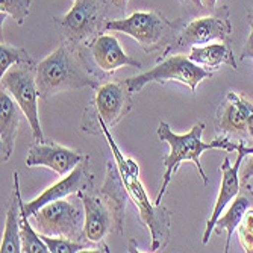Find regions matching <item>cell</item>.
Returning <instances> with one entry per match:
<instances>
[{
  "label": "cell",
  "mask_w": 253,
  "mask_h": 253,
  "mask_svg": "<svg viewBox=\"0 0 253 253\" xmlns=\"http://www.w3.org/2000/svg\"><path fill=\"white\" fill-rule=\"evenodd\" d=\"M100 133L106 136V141L111 147L114 159H116L117 167L120 170L127 196L133 202L135 208L138 210L140 221L150 232L152 237L150 252L166 249L170 241V227H171V215L169 210L163 205H155V202L153 203L150 202L147 191L140 179V167H138V164L132 158L122 153L117 143L114 141L109 127L102 120L96 123V130H94V135H100Z\"/></svg>",
  "instance_id": "obj_1"
},
{
  "label": "cell",
  "mask_w": 253,
  "mask_h": 253,
  "mask_svg": "<svg viewBox=\"0 0 253 253\" xmlns=\"http://www.w3.org/2000/svg\"><path fill=\"white\" fill-rule=\"evenodd\" d=\"M40 99L47 100L59 93L82 88H97L99 76L88 65L81 49L61 42L59 47L35 65Z\"/></svg>",
  "instance_id": "obj_2"
},
{
  "label": "cell",
  "mask_w": 253,
  "mask_h": 253,
  "mask_svg": "<svg viewBox=\"0 0 253 253\" xmlns=\"http://www.w3.org/2000/svg\"><path fill=\"white\" fill-rule=\"evenodd\" d=\"M203 129L205 125L203 123H197L191 127L190 132L183 133V135H177L174 133L170 126L166 122H161L158 126V136L161 138V141H164L170 146V152L163 158L164 159V179H163V185H161L159 194L155 199V205H161L163 202V197L170 185L173 174L177 171L179 166L183 163V161H191V163L197 167L200 177L203 180L205 185H208V176L205 174L202 163H200V156L205 150H211V149H221L226 152H238L241 147V141L240 143H234L227 138V135H218L215 140L205 143L202 141V135H203Z\"/></svg>",
  "instance_id": "obj_3"
},
{
  "label": "cell",
  "mask_w": 253,
  "mask_h": 253,
  "mask_svg": "<svg viewBox=\"0 0 253 253\" xmlns=\"http://www.w3.org/2000/svg\"><path fill=\"white\" fill-rule=\"evenodd\" d=\"M130 109L132 93L126 81L100 84L84 111L81 129L85 133L94 135L96 123L100 120L111 129L117 126L130 112Z\"/></svg>",
  "instance_id": "obj_4"
},
{
  "label": "cell",
  "mask_w": 253,
  "mask_h": 253,
  "mask_svg": "<svg viewBox=\"0 0 253 253\" xmlns=\"http://www.w3.org/2000/svg\"><path fill=\"white\" fill-rule=\"evenodd\" d=\"M37 231L42 235L64 237L76 241H85V210L81 197L59 199L40 208L32 217Z\"/></svg>",
  "instance_id": "obj_5"
},
{
  "label": "cell",
  "mask_w": 253,
  "mask_h": 253,
  "mask_svg": "<svg viewBox=\"0 0 253 253\" xmlns=\"http://www.w3.org/2000/svg\"><path fill=\"white\" fill-rule=\"evenodd\" d=\"M211 76H212L211 70L197 65L190 59V56L173 55L164 61H161L152 70L126 79V84L132 94L140 93L147 84H166V82L183 84L191 89V93H194L197 85Z\"/></svg>",
  "instance_id": "obj_6"
},
{
  "label": "cell",
  "mask_w": 253,
  "mask_h": 253,
  "mask_svg": "<svg viewBox=\"0 0 253 253\" xmlns=\"http://www.w3.org/2000/svg\"><path fill=\"white\" fill-rule=\"evenodd\" d=\"M103 29L132 37L143 50L150 53L159 50L173 32V25L156 11H136L126 18L108 20Z\"/></svg>",
  "instance_id": "obj_7"
},
{
  "label": "cell",
  "mask_w": 253,
  "mask_h": 253,
  "mask_svg": "<svg viewBox=\"0 0 253 253\" xmlns=\"http://www.w3.org/2000/svg\"><path fill=\"white\" fill-rule=\"evenodd\" d=\"M2 88L14 97L18 103L23 116L28 119L32 129V136L35 143H42L44 135L40 125L38 114V97L40 91L37 85L35 65H14L2 76Z\"/></svg>",
  "instance_id": "obj_8"
},
{
  "label": "cell",
  "mask_w": 253,
  "mask_h": 253,
  "mask_svg": "<svg viewBox=\"0 0 253 253\" xmlns=\"http://www.w3.org/2000/svg\"><path fill=\"white\" fill-rule=\"evenodd\" d=\"M102 14L97 0H73V6L67 14L55 18V26L64 42L81 49L82 44L97 37Z\"/></svg>",
  "instance_id": "obj_9"
},
{
  "label": "cell",
  "mask_w": 253,
  "mask_h": 253,
  "mask_svg": "<svg viewBox=\"0 0 253 253\" xmlns=\"http://www.w3.org/2000/svg\"><path fill=\"white\" fill-rule=\"evenodd\" d=\"M250 153H253V147L246 146V143L241 141V147L238 150V155H237V159H235L234 164H231V159H229L227 156L223 159V164L220 167L221 176H223L221 177V185H220V193H218V197L215 200L212 215H211V218L208 220L206 227H205V234H203V240H202L203 244H208L217 220L221 217L223 211L226 210V206L238 196V193L241 190L240 169H241V164H243V159Z\"/></svg>",
  "instance_id": "obj_10"
},
{
  "label": "cell",
  "mask_w": 253,
  "mask_h": 253,
  "mask_svg": "<svg viewBox=\"0 0 253 253\" xmlns=\"http://www.w3.org/2000/svg\"><path fill=\"white\" fill-rule=\"evenodd\" d=\"M93 187V174L89 173V156L85 155V158L81 163L65 176H62L61 180H58L55 185L44 190L38 197L34 200L25 203V211L29 217H32L40 208L50 202L65 199L70 196H76L79 191Z\"/></svg>",
  "instance_id": "obj_11"
},
{
  "label": "cell",
  "mask_w": 253,
  "mask_h": 253,
  "mask_svg": "<svg viewBox=\"0 0 253 253\" xmlns=\"http://www.w3.org/2000/svg\"><path fill=\"white\" fill-rule=\"evenodd\" d=\"M85 210L84 238L89 244H103V240L114 234V218L109 206L94 187L78 193Z\"/></svg>",
  "instance_id": "obj_12"
},
{
  "label": "cell",
  "mask_w": 253,
  "mask_h": 253,
  "mask_svg": "<svg viewBox=\"0 0 253 253\" xmlns=\"http://www.w3.org/2000/svg\"><path fill=\"white\" fill-rule=\"evenodd\" d=\"M232 34V25L229 20L227 11L224 15H206L190 21L180 31L177 44L180 47H194L211 42H229Z\"/></svg>",
  "instance_id": "obj_13"
},
{
  "label": "cell",
  "mask_w": 253,
  "mask_h": 253,
  "mask_svg": "<svg viewBox=\"0 0 253 253\" xmlns=\"http://www.w3.org/2000/svg\"><path fill=\"white\" fill-rule=\"evenodd\" d=\"M85 153L76 149H68L58 143H34L28 152L26 167H45L55 171L58 176H65L70 173L81 161Z\"/></svg>",
  "instance_id": "obj_14"
},
{
  "label": "cell",
  "mask_w": 253,
  "mask_h": 253,
  "mask_svg": "<svg viewBox=\"0 0 253 253\" xmlns=\"http://www.w3.org/2000/svg\"><path fill=\"white\" fill-rule=\"evenodd\" d=\"M89 52L97 68L105 75H111L122 67L141 68V62L125 53L119 40L109 34H100L91 41Z\"/></svg>",
  "instance_id": "obj_15"
},
{
  "label": "cell",
  "mask_w": 253,
  "mask_h": 253,
  "mask_svg": "<svg viewBox=\"0 0 253 253\" xmlns=\"http://www.w3.org/2000/svg\"><path fill=\"white\" fill-rule=\"evenodd\" d=\"M100 196L109 206L112 218H114V234L122 235L125 226V210L126 202L129 199L126 187L123 183L120 170L117 167L116 161H108L106 164V176L102 188L99 190Z\"/></svg>",
  "instance_id": "obj_16"
},
{
  "label": "cell",
  "mask_w": 253,
  "mask_h": 253,
  "mask_svg": "<svg viewBox=\"0 0 253 253\" xmlns=\"http://www.w3.org/2000/svg\"><path fill=\"white\" fill-rule=\"evenodd\" d=\"M21 114L23 111L18 103L5 88H2V93H0V141H2L3 163H6L14 152Z\"/></svg>",
  "instance_id": "obj_17"
},
{
  "label": "cell",
  "mask_w": 253,
  "mask_h": 253,
  "mask_svg": "<svg viewBox=\"0 0 253 253\" xmlns=\"http://www.w3.org/2000/svg\"><path fill=\"white\" fill-rule=\"evenodd\" d=\"M12 194L8 203L6 218H5V231L0 252L2 253H20L21 252V235H20V224H21V194H20V179L18 173L12 174Z\"/></svg>",
  "instance_id": "obj_18"
},
{
  "label": "cell",
  "mask_w": 253,
  "mask_h": 253,
  "mask_svg": "<svg viewBox=\"0 0 253 253\" xmlns=\"http://www.w3.org/2000/svg\"><path fill=\"white\" fill-rule=\"evenodd\" d=\"M252 205H253V190L249 185H243V188L240 190L238 196L234 199L231 206L227 208V211L217 220L214 231L217 234H220L221 231H226V234H227L224 252L231 250L232 235L237 231V227H238L240 221L243 220L244 214L252 208Z\"/></svg>",
  "instance_id": "obj_19"
},
{
  "label": "cell",
  "mask_w": 253,
  "mask_h": 253,
  "mask_svg": "<svg viewBox=\"0 0 253 253\" xmlns=\"http://www.w3.org/2000/svg\"><path fill=\"white\" fill-rule=\"evenodd\" d=\"M190 59L197 65L208 68V70H217L220 65H229L237 70V61L234 58V52L229 42H211L205 45H194L190 50Z\"/></svg>",
  "instance_id": "obj_20"
},
{
  "label": "cell",
  "mask_w": 253,
  "mask_h": 253,
  "mask_svg": "<svg viewBox=\"0 0 253 253\" xmlns=\"http://www.w3.org/2000/svg\"><path fill=\"white\" fill-rule=\"evenodd\" d=\"M214 125L218 135H229V133L249 135L247 123L243 117V114L240 112L235 103H232L227 99L218 106Z\"/></svg>",
  "instance_id": "obj_21"
},
{
  "label": "cell",
  "mask_w": 253,
  "mask_h": 253,
  "mask_svg": "<svg viewBox=\"0 0 253 253\" xmlns=\"http://www.w3.org/2000/svg\"><path fill=\"white\" fill-rule=\"evenodd\" d=\"M29 215L25 211V202L21 200V224H20V235H21V252L25 253H47L49 247L41 238V234L32 227L29 221Z\"/></svg>",
  "instance_id": "obj_22"
},
{
  "label": "cell",
  "mask_w": 253,
  "mask_h": 253,
  "mask_svg": "<svg viewBox=\"0 0 253 253\" xmlns=\"http://www.w3.org/2000/svg\"><path fill=\"white\" fill-rule=\"evenodd\" d=\"M14 65H35V62L25 49L2 42L0 45V76H3Z\"/></svg>",
  "instance_id": "obj_23"
},
{
  "label": "cell",
  "mask_w": 253,
  "mask_h": 253,
  "mask_svg": "<svg viewBox=\"0 0 253 253\" xmlns=\"http://www.w3.org/2000/svg\"><path fill=\"white\" fill-rule=\"evenodd\" d=\"M41 238L47 244L50 253H76L82 250H91V252L97 250V247H91L89 243L76 241V240L64 238V237H50V235L41 234Z\"/></svg>",
  "instance_id": "obj_24"
},
{
  "label": "cell",
  "mask_w": 253,
  "mask_h": 253,
  "mask_svg": "<svg viewBox=\"0 0 253 253\" xmlns=\"http://www.w3.org/2000/svg\"><path fill=\"white\" fill-rule=\"evenodd\" d=\"M32 0H0V12L2 20L9 15L15 20L17 25H23L29 15Z\"/></svg>",
  "instance_id": "obj_25"
},
{
  "label": "cell",
  "mask_w": 253,
  "mask_h": 253,
  "mask_svg": "<svg viewBox=\"0 0 253 253\" xmlns=\"http://www.w3.org/2000/svg\"><path fill=\"white\" fill-rule=\"evenodd\" d=\"M237 232L243 249L247 253H253V210L252 208L244 214L243 220L237 227Z\"/></svg>",
  "instance_id": "obj_26"
},
{
  "label": "cell",
  "mask_w": 253,
  "mask_h": 253,
  "mask_svg": "<svg viewBox=\"0 0 253 253\" xmlns=\"http://www.w3.org/2000/svg\"><path fill=\"white\" fill-rule=\"evenodd\" d=\"M226 99L231 100L232 103L237 105V108L240 109V112L243 114V117L247 123V129H249V135L253 140V103L250 100H247L246 97H243L238 93H234V91H227Z\"/></svg>",
  "instance_id": "obj_27"
},
{
  "label": "cell",
  "mask_w": 253,
  "mask_h": 253,
  "mask_svg": "<svg viewBox=\"0 0 253 253\" xmlns=\"http://www.w3.org/2000/svg\"><path fill=\"white\" fill-rule=\"evenodd\" d=\"M249 25H250V35L243 49L241 59H253V12H249Z\"/></svg>",
  "instance_id": "obj_28"
},
{
  "label": "cell",
  "mask_w": 253,
  "mask_h": 253,
  "mask_svg": "<svg viewBox=\"0 0 253 253\" xmlns=\"http://www.w3.org/2000/svg\"><path fill=\"white\" fill-rule=\"evenodd\" d=\"M253 177V153H250L249 159H247V163L243 169V174L240 176L241 179V185H246V183L249 182V179Z\"/></svg>",
  "instance_id": "obj_29"
},
{
  "label": "cell",
  "mask_w": 253,
  "mask_h": 253,
  "mask_svg": "<svg viewBox=\"0 0 253 253\" xmlns=\"http://www.w3.org/2000/svg\"><path fill=\"white\" fill-rule=\"evenodd\" d=\"M127 2L129 0H105L106 5H109L112 8H117L119 11H125L127 6Z\"/></svg>",
  "instance_id": "obj_30"
},
{
  "label": "cell",
  "mask_w": 253,
  "mask_h": 253,
  "mask_svg": "<svg viewBox=\"0 0 253 253\" xmlns=\"http://www.w3.org/2000/svg\"><path fill=\"white\" fill-rule=\"evenodd\" d=\"M215 3H217V0H202V5H203V8H210V9H214Z\"/></svg>",
  "instance_id": "obj_31"
},
{
  "label": "cell",
  "mask_w": 253,
  "mask_h": 253,
  "mask_svg": "<svg viewBox=\"0 0 253 253\" xmlns=\"http://www.w3.org/2000/svg\"><path fill=\"white\" fill-rule=\"evenodd\" d=\"M183 2H187V3L193 5V6H194V8H197V9H202V8H203L202 0H183Z\"/></svg>",
  "instance_id": "obj_32"
}]
</instances>
